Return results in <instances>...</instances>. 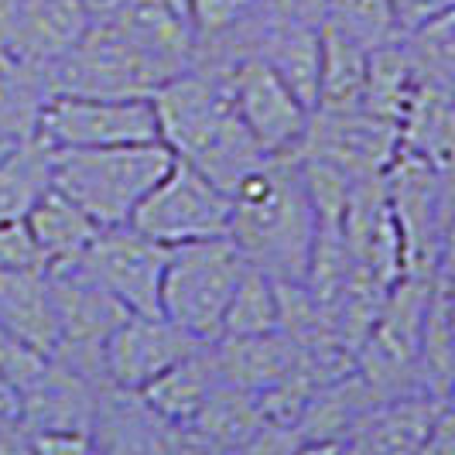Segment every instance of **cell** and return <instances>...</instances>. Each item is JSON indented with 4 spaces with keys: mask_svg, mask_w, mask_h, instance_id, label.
I'll return each mask as SVG.
<instances>
[{
    "mask_svg": "<svg viewBox=\"0 0 455 455\" xmlns=\"http://www.w3.org/2000/svg\"><path fill=\"white\" fill-rule=\"evenodd\" d=\"M151 103L161 144L227 192L257 161L267 158L233 107L223 66L192 62L185 72L164 79L151 92Z\"/></svg>",
    "mask_w": 455,
    "mask_h": 455,
    "instance_id": "1",
    "label": "cell"
},
{
    "mask_svg": "<svg viewBox=\"0 0 455 455\" xmlns=\"http://www.w3.org/2000/svg\"><path fill=\"white\" fill-rule=\"evenodd\" d=\"M315 229L319 220L295 155L257 161L229 192L227 236L251 267L274 281H305Z\"/></svg>",
    "mask_w": 455,
    "mask_h": 455,
    "instance_id": "2",
    "label": "cell"
},
{
    "mask_svg": "<svg viewBox=\"0 0 455 455\" xmlns=\"http://www.w3.org/2000/svg\"><path fill=\"white\" fill-rule=\"evenodd\" d=\"M172 164L161 140L116 148H66L52 151V185L68 196L96 227L131 223L140 199Z\"/></svg>",
    "mask_w": 455,
    "mask_h": 455,
    "instance_id": "3",
    "label": "cell"
},
{
    "mask_svg": "<svg viewBox=\"0 0 455 455\" xmlns=\"http://www.w3.org/2000/svg\"><path fill=\"white\" fill-rule=\"evenodd\" d=\"M452 172L432 161L397 151L384 172V188L401 233L404 274L432 277L442 264H452Z\"/></svg>",
    "mask_w": 455,
    "mask_h": 455,
    "instance_id": "4",
    "label": "cell"
},
{
    "mask_svg": "<svg viewBox=\"0 0 455 455\" xmlns=\"http://www.w3.org/2000/svg\"><path fill=\"white\" fill-rule=\"evenodd\" d=\"M243 271L247 260L229 236L168 247L158 312L196 339H216L229 295L240 284Z\"/></svg>",
    "mask_w": 455,
    "mask_h": 455,
    "instance_id": "5",
    "label": "cell"
},
{
    "mask_svg": "<svg viewBox=\"0 0 455 455\" xmlns=\"http://www.w3.org/2000/svg\"><path fill=\"white\" fill-rule=\"evenodd\" d=\"M48 76L55 92L79 96H151L172 79L168 68L114 18L92 21Z\"/></svg>",
    "mask_w": 455,
    "mask_h": 455,
    "instance_id": "6",
    "label": "cell"
},
{
    "mask_svg": "<svg viewBox=\"0 0 455 455\" xmlns=\"http://www.w3.org/2000/svg\"><path fill=\"white\" fill-rule=\"evenodd\" d=\"M131 227H137L161 247H182L209 236H227L229 192L212 179H205L188 161L172 155L164 175L151 185V192L134 209Z\"/></svg>",
    "mask_w": 455,
    "mask_h": 455,
    "instance_id": "7",
    "label": "cell"
},
{
    "mask_svg": "<svg viewBox=\"0 0 455 455\" xmlns=\"http://www.w3.org/2000/svg\"><path fill=\"white\" fill-rule=\"evenodd\" d=\"M35 140L48 151L66 148H116L161 140L151 96H79L52 92Z\"/></svg>",
    "mask_w": 455,
    "mask_h": 455,
    "instance_id": "8",
    "label": "cell"
},
{
    "mask_svg": "<svg viewBox=\"0 0 455 455\" xmlns=\"http://www.w3.org/2000/svg\"><path fill=\"white\" fill-rule=\"evenodd\" d=\"M45 271L52 284L55 325H59V342L52 349V360L83 373L92 384H107L100 353L114 325L127 315V308L107 288H100L76 260L55 264Z\"/></svg>",
    "mask_w": 455,
    "mask_h": 455,
    "instance_id": "9",
    "label": "cell"
},
{
    "mask_svg": "<svg viewBox=\"0 0 455 455\" xmlns=\"http://www.w3.org/2000/svg\"><path fill=\"white\" fill-rule=\"evenodd\" d=\"M212 66H223L227 72L233 107L243 120V127L257 140V148L267 158L295 155L312 110L288 90V83L260 55H240V59L212 62Z\"/></svg>",
    "mask_w": 455,
    "mask_h": 455,
    "instance_id": "10",
    "label": "cell"
},
{
    "mask_svg": "<svg viewBox=\"0 0 455 455\" xmlns=\"http://www.w3.org/2000/svg\"><path fill=\"white\" fill-rule=\"evenodd\" d=\"M76 264L127 312H158L168 247L155 243L137 227H100Z\"/></svg>",
    "mask_w": 455,
    "mask_h": 455,
    "instance_id": "11",
    "label": "cell"
},
{
    "mask_svg": "<svg viewBox=\"0 0 455 455\" xmlns=\"http://www.w3.org/2000/svg\"><path fill=\"white\" fill-rule=\"evenodd\" d=\"M397 151H401V131L390 120H380L366 110H349V114L312 110L295 155L325 161L346 172L349 179H366V175H384L390 161L397 158Z\"/></svg>",
    "mask_w": 455,
    "mask_h": 455,
    "instance_id": "12",
    "label": "cell"
},
{
    "mask_svg": "<svg viewBox=\"0 0 455 455\" xmlns=\"http://www.w3.org/2000/svg\"><path fill=\"white\" fill-rule=\"evenodd\" d=\"M199 342L205 339H196L161 312H127L103 342V377L114 387L140 390L188 356Z\"/></svg>",
    "mask_w": 455,
    "mask_h": 455,
    "instance_id": "13",
    "label": "cell"
},
{
    "mask_svg": "<svg viewBox=\"0 0 455 455\" xmlns=\"http://www.w3.org/2000/svg\"><path fill=\"white\" fill-rule=\"evenodd\" d=\"M92 449L103 452H188V432L164 421L140 390L103 384L92 408Z\"/></svg>",
    "mask_w": 455,
    "mask_h": 455,
    "instance_id": "14",
    "label": "cell"
},
{
    "mask_svg": "<svg viewBox=\"0 0 455 455\" xmlns=\"http://www.w3.org/2000/svg\"><path fill=\"white\" fill-rule=\"evenodd\" d=\"M452 397H435L425 390H408L380 397L360 414L346 438V452H380V455H418L432 432L435 414Z\"/></svg>",
    "mask_w": 455,
    "mask_h": 455,
    "instance_id": "15",
    "label": "cell"
},
{
    "mask_svg": "<svg viewBox=\"0 0 455 455\" xmlns=\"http://www.w3.org/2000/svg\"><path fill=\"white\" fill-rule=\"evenodd\" d=\"M212 356L220 380L229 387L251 390V394H267L281 380L295 373L305 353L295 342H288L281 332H264V336H216Z\"/></svg>",
    "mask_w": 455,
    "mask_h": 455,
    "instance_id": "16",
    "label": "cell"
},
{
    "mask_svg": "<svg viewBox=\"0 0 455 455\" xmlns=\"http://www.w3.org/2000/svg\"><path fill=\"white\" fill-rule=\"evenodd\" d=\"M92 24L83 0H21L11 52L24 62L52 68Z\"/></svg>",
    "mask_w": 455,
    "mask_h": 455,
    "instance_id": "17",
    "label": "cell"
},
{
    "mask_svg": "<svg viewBox=\"0 0 455 455\" xmlns=\"http://www.w3.org/2000/svg\"><path fill=\"white\" fill-rule=\"evenodd\" d=\"M264 421L267 418L257 394L220 384L192 418V425H185L188 452H251Z\"/></svg>",
    "mask_w": 455,
    "mask_h": 455,
    "instance_id": "18",
    "label": "cell"
},
{
    "mask_svg": "<svg viewBox=\"0 0 455 455\" xmlns=\"http://www.w3.org/2000/svg\"><path fill=\"white\" fill-rule=\"evenodd\" d=\"M0 325L35 346L38 353L52 356L59 342V325L45 264L0 271Z\"/></svg>",
    "mask_w": 455,
    "mask_h": 455,
    "instance_id": "19",
    "label": "cell"
},
{
    "mask_svg": "<svg viewBox=\"0 0 455 455\" xmlns=\"http://www.w3.org/2000/svg\"><path fill=\"white\" fill-rule=\"evenodd\" d=\"M220 384L223 380H220V370H216L212 342L205 339L175 366H168L161 377H155L148 387H140V394L164 421L185 428V425H192V418L203 411L209 394Z\"/></svg>",
    "mask_w": 455,
    "mask_h": 455,
    "instance_id": "20",
    "label": "cell"
},
{
    "mask_svg": "<svg viewBox=\"0 0 455 455\" xmlns=\"http://www.w3.org/2000/svg\"><path fill=\"white\" fill-rule=\"evenodd\" d=\"M24 227H28V236H31V243H35L45 267L79 260L83 251L90 247V240L96 236V229H100L55 185L31 205V212L24 216Z\"/></svg>",
    "mask_w": 455,
    "mask_h": 455,
    "instance_id": "21",
    "label": "cell"
},
{
    "mask_svg": "<svg viewBox=\"0 0 455 455\" xmlns=\"http://www.w3.org/2000/svg\"><path fill=\"white\" fill-rule=\"evenodd\" d=\"M52 92L45 66L0 52V144L31 140Z\"/></svg>",
    "mask_w": 455,
    "mask_h": 455,
    "instance_id": "22",
    "label": "cell"
},
{
    "mask_svg": "<svg viewBox=\"0 0 455 455\" xmlns=\"http://www.w3.org/2000/svg\"><path fill=\"white\" fill-rule=\"evenodd\" d=\"M452 96L455 90L418 83L408 110H404L401 124H397V131H401V151L432 161L435 168H442V172H452V127H455Z\"/></svg>",
    "mask_w": 455,
    "mask_h": 455,
    "instance_id": "23",
    "label": "cell"
},
{
    "mask_svg": "<svg viewBox=\"0 0 455 455\" xmlns=\"http://www.w3.org/2000/svg\"><path fill=\"white\" fill-rule=\"evenodd\" d=\"M366 59L370 48L336 28L322 24V59H319V96L315 110L325 114H349L363 110Z\"/></svg>",
    "mask_w": 455,
    "mask_h": 455,
    "instance_id": "24",
    "label": "cell"
},
{
    "mask_svg": "<svg viewBox=\"0 0 455 455\" xmlns=\"http://www.w3.org/2000/svg\"><path fill=\"white\" fill-rule=\"evenodd\" d=\"M52 188V151L42 140L7 144L0 151V223H24L31 205Z\"/></svg>",
    "mask_w": 455,
    "mask_h": 455,
    "instance_id": "25",
    "label": "cell"
},
{
    "mask_svg": "<svg viewBox=\"0 0 455 455\" xmlns=\"http://www.w3.org/2000/svg\"><path fill=\"white\" fill-rule=\"evenodd\" d=\"M414 90H418V79H414V68H411L408 48L401 42V35L384 42V45L370 48L363 86L366 114L390 120V124H401Z\"/></svg>",
    "mask_w": 455,
    "mask_h": 455,
    "instance_id": "26",
    "label": "cell"
},
{
    "mask_svg": "<svg viewBox=\"0 0 455 455\" xmlns=\"http://www.w3.org/2000/svg\"><path fill=\"white\" fill-rule=\"evenodd\" d=\"M455 11H445L432 21L418 24L401 35L408 48L414 79L425 86L455 90Z\"/></svg>",
    "mask_w": 455,
    "mask_h": 455,
    "instance_id": "27",
    "label": "cell"
},
{
    "mask_svg": "<svg viewBox=\"0 0 455 455\" xmlns=\"http://www.w3.org/2000/svg\"><path fill=\"white\" fill-rule=\"evenodd\" d=\"M264 332H277V281L247 264L240 284L229 295L220 336H264Z\"/></svg>",
    "mask_w": 455,
    "mask_h": 455,
    "instance_id": "28",
    "label": "cell"
},
{
    "mask_svg": "<svg viewBox=\"0 0 455 455\" xmlns=\"http://www.w3.org/2000/svg\"><path fill=\"white\" fill-rule=\"evenodd\" d=\"M325 24L356 38L366 48L384 45V42L401 35L397 21H394V11H390V0H329Z\"/></svg>",
    "mask_w": 455,
    "mask_h": 455,
    "instance_id": "29",
    "label": "cell"
},
{
    "mask_svg": "<svg viewBox=\"0 0 455 455\" xmlns=\"http://www.w3.org/2000/svg\"><path fill=\"white\" fill-rule=\"evenodd\" d=\"M264 7V0H188V18L196 28V52L233 35Z\"/></svg>",
    "mask_w": 455,
    "mask_h": 455,
    "instance_id": "30",
    "label": "cell"
},
{
    "mask_svg": "<svg viewBox=\"0 0 455 455\" xmlns=\"http://www.w3.org/2000/svg\"><path fill=\"white\" fill-rule=\"evenodd\" d=\"M45 353H38L35 346H28L24 339H18L14 332H7L0 325V373L11 380V387L18 390V394L45 370Z\"/></svg>",
    "mask_w": 455,
    "mask_h": 455,
    "instance_id": "31",
    "label": "cell"
},
{
    "mask_svg": "<svg viewBox=\"0 0 455 455\" xmlns=\"http://www.w3.org/2000/svg\"><path fill=\"white\" fill-rule=\"evenodd\" d=\"M31 264H42V257L28 236V227L24 223H0V271L31 267Z\"/></svg>",
    "mask_w": 455,
    "mask_h": 455,
    "instance_id": "32",
    "label": "cell"
},
{
    "mask_svg": "<svg viewBox=\"0 0 455 455\" xmlns=\"http://www.w3.org/2000/svg\"><path fill=\"white\" fill-rule=\"evenodd\" d=\"M92 435L90 432H35L24 435V452H90Z\"/></svg>",
    "mask_w": 455,
    "mask_h": 455,
    "instance_id": "33",
    "label": "cell"
},
{
    "mask_svg": "<svg viewBox=\"0 0 455 455\" xmlns=\"http://www.w3.org/2000/svg\"><path fill=\"white\" fill-rule=\"evenodd\" d=\"M390 11H394L397 31L404 35L411 28L445 14V11H455V0H390Z\"/></svg>",
    "mask_w": 455,
    "mask_h": 455,
    "instance_id": "34",
    "label": "cell"
},
{
    "mask_svg": "<svg viewBox=\"0 0 455 455\" xmlns=\"http://www.w3.org/2000/svg\"><path fill=\"white\" fill-rule=\"evenodd\" d=\"M325 7H329V0H264L267 14L305 24H325Z\"/></svg>",
    "mask_w": 455,
    "mask_h": 455,
    "instance_id": "35",
    "label": "cell"
},
{
    "mask_svg": "<svg viewBox=\"0 0 455 455\" xmlns=\"http://www.w3.org/2000/svg\"><path fill=\"white\" fill-rule=\"evenodd\" d=\"M425 455H455V408L452 401H445L442 411L435 414L432 432L425 438Z\"/></svg>",
    "mask_w": 455,
    "mask_h": 455,
    "instance_id": "36",
    "label": "cell"
},
{
    "mask_svg": "<svg viewBox=\"0 0 455 455\" xmlns=\"http://www.w3.org/2000/svg\"><path fill=\"white\" fill-rule=\"evenodd\" d=\"M18 7H21V0H0V52H11L14 21H18Z\"/></svg>",
    "mask_w": 455,
    "mask_h": 455,
    "instance_id": "37",
    "label": "cell"
},
{
    "mask_svg": "<svg viewBox=\"0 0 455 455\" xmlns=\"http://www.w3.org/2000/svg\"><path fill=\"white\" fill-rule=\"evenodd\" d=\"M0 452H24L21 428L14 418H0Z\"/></svg>",
    "mask_w": 455,
    "mask_h": 455,
    "instance_id": "38",
    "label": "cell"
},
{
    "mask_svg": "<svg viewBox=\"0 0 455 455\" xmlns=\"http://www.w3.org/2000/svg\"><path fill=\"white\" fill-rule=\"evenodd\" d=\"M127 0H83V7L90 11L92 21H103V18H114L116 11L124 7Z\"/></svg>",
    "mask_w": 455,
    "mask_h": 455,
    "instance_id": "39",
    "label": "cell"
},
{
    "mask_svg": "<svg viewBox=\"0 0 455 455\" xmlns=\"http://www.w3.org/2000/svg\"><path fill=\"white\" fill-rule=\"evenodd\" d=\"M0 418H18V390L0 373Z\"/></svg>",
    "mask_w": 455,
    "mask_h": 455,
    "instance_id": "40",
    "label": "cell"
},
{
    "mask_svg": "<svg viewBox=\"0 0 455 455\" xmlns=\"http://www.w3.org/2000/svg\"><path fill=\"white\" fill-rule=\"evenodd\" d=\"M4 148H7V144H0V151H4Z\"/></svg>",
    "mask_w": 455,
    "mask_h": 455,
    "instance_id": "41",
    "label": "cell"
}]
</instances>
